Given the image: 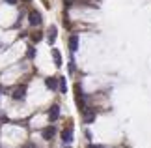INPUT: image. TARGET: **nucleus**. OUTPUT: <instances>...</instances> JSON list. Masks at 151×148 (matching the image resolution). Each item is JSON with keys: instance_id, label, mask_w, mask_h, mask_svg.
I'll return each instance as SVG.
<instances>
[{"instance_id": "obj_1", "label": "nucleus", "mask_w": 151, "mask_h": 148, "mask_svg": "<svg viewBox=\"0 0 151 148\" xmlns=\"http://www.w3.org/2000/svg\"><path fill=\"white\" fill-rule=\"evenodd\" d=\"M28 23H30L32 26L41 25V13H39V11H36V9H32L30 15H28Z\"/></svg>"}, {"instance_id": "obj_2", "label": "nucleus", "mask_w": 151, "mask_h": 148, "mask_svg": "<svg viewBox=\"0 0 151 148\" xmlns=\"http://www.w3.org/2000/svg\"><path fill=\"white\" fill-rule=\"evenodd\" d=\"M24 94H26V86H17L13 94H11V98L13 99H24Z\"/></svg>"}, {"instance_id": "obj_3", "label": "nucleus", "mask_w": 151, "mask_h": 148, "mask_svg": "<svg viewBox=\"0 0 151 148\" xmlns=\"http://www.w3.org/2000/svg\"><path fill=\"white\" fill-rule=\"evenodd\" d=\"M41 133H43V139H45V141H50L52 137H54L56 129H54V126H47V128H45Z\"/></svg>"}, {"instance_id": "obj_4", "label": "nucleus", "mask_w": 151, "mask_h": 148, "mask_svg": "<svg viewBox=\"0 0 151 148\" xmlns=\"http://www.w3.org/2000/svg\"><path fill=\"white\" fill-rule=\"evenodd\" d=\"M62 141L65 144H69L73 141V129L71 128H67V129H63V131H62Z\"/></svg>"}, {"instance_id": "obj_5", "label": "nucleus", "mask_w": 151, "mask_h": 148, "mask_svg": "<svg viewBox=\"0 0 151 148\" xmlns=\"http://www.w3.org/2000/svg\"><path fill=\"white\" fill-rule=\"evenodd\" d=\"M58 116H60V107H58V105H52L50 111H49V120L54 122V120H58Z\"/></svg>"}, {"instance_id": "obj_6", "label": "nucleus", "mask_w": 151, "mask_h": 148, "mask_svg": "<svg viewBox=\"0 0 151 148\" xmlns=\"http://www.w3.org/2000/svg\"><path fill=\"white\" fill-rule=\"evenodd\" d=\"M69 49H71V52H75L78 49V36L77 34H73V36L69 38Z\"/></svg>"}, {"instance_id": "obj_7", "label": "nucleus", "mask_w": 151, "mask_h": 148, "mask_svg": "<svg viewBox=\"0 0 151 148\" xmlns=\"http://www.w3.org/2000/svg\"><path fill=\"white\" fill-rule=\"evenodd\" d=\"M52 58H54V64L60 68L62 66V55H60V51H58V49H52Z\"/></svg>"}, {"instance_id": "obj_8", "label": "nucleus", "mask_w": 151, "mask_h": 148, "mask_svg": "<svg viewBox=\"0 0 151 148\" xmlns=\"http://www.w3.org/2000/svg\"><path fill=\"white\" fill-rule=\"evenodd\" d=\"M58 82H60V81H58V79H54V77H49V79L45 81V85H47V86L50 88V90H54V88L58 86Z\"/></svg>"}, {"instance_id": "obj_9", "label": "nucleus", "mask_w": 151, "mask_h": 148, "mask_svg": "<svg viewBox=\"0 0 151 148\" xmlns=\"http://www.w3.org/2000/svg\"><path fill=\"white\" fill-rule=\"evenodd\" d=\"M54 39H56V26H50L49 28V43L52 45V43H54Z\"/></svg>"}, {"instance_id": "obj_10", "label": "nucleus", "mask_w": 151, "mask_h": 148, "mask_svg": "<svg viewBox=\"0 0 151 148\" xmlns=\"http://www.w3.org/2000/svg\"><path fill=\"white\" fill-rule=\"evenodd\" d=\"M93 118H95V112H93V111H86V112H84V120H86V124L93 122Z\"/></svg>"}, {"instance_id": "obj_11", "label": "nucleus", "mask_w": 151, "mask_h": 148, "mask_svg": "<svg viewBox=\"0 0 151 148\" xmlns=\"http://www.w3.org/2000/svg\"><path fill=\"white\" fill-rule=\"evenodd\" d=\"M58 81H60V92H62V94H65V92H67V85H65V79H63V77H60Z\"/></svg>"}, {"instance_id": "obj_12", "label": "nucleus", "mask_w": 151, "mask_h": 148, "mask_svg": "<svg viewBox=\"0 0 151 148\" xmlns=\"http://www.w3.org/2000/svg\"><path fill=\"white\" fill-rule=\"evenodd\" d=\"M34 55H36V51H34V47H30V49H28V52H26V56H28V58H34Z\"/></svg>"}, {"instance_id": "obj_13", "label": "nucleus", "mask_w": 151, "mask_h": 148, "mask_svg": "<svg viewBox=\"0 0 151 148\" xmlns=\"http://www.w3.org/2000/svg\"><path fill=\"white\" fill-rule=\"evenodd\" d=\"M4 2H6V4H9V6H15V4H17V0H4Z\"/></svg>"}, {"instance_id": "obj_14", "label": "nucleus", "mask_w": 151, "mask_h": 148, "mask_svg": "<svg viewBox=\"0 0 151 148\" xmlns=\"http://www.w3.org/2000/svg\"><path fill=\"white\" fill-rule=\"evenodd\" d=\"M32 39H34V41H39V39H41V36H39V34H34Z\"/></svg>"}, {"instance_id": "obj_15", "label": "nucleus", "mask_w": 151, "mask_h": 148, "mask_svg": "<svg viewBox=\"0 0 151 148\" xmlns=\"http://www.w3.org/2000/svg\"><path fill=\"white\" fill-rule=\"evenodd\" d=\"M90 148H103V146H97V144H91Z\"/></svg>"}, {"instance_id": "obj_16", "label": "nucleus", "mask_w": 151, "mask_h": 148, "mask_svg": "<svg viewBox=\"0 0 151 148\" xmlns=\"http://www.w3.org/2000/svg\"><path fill=\"white\" fill-rule=\"evenodd\" d=\"M24 2H30V0H24Z\"/></svg>"}]
</instances>
